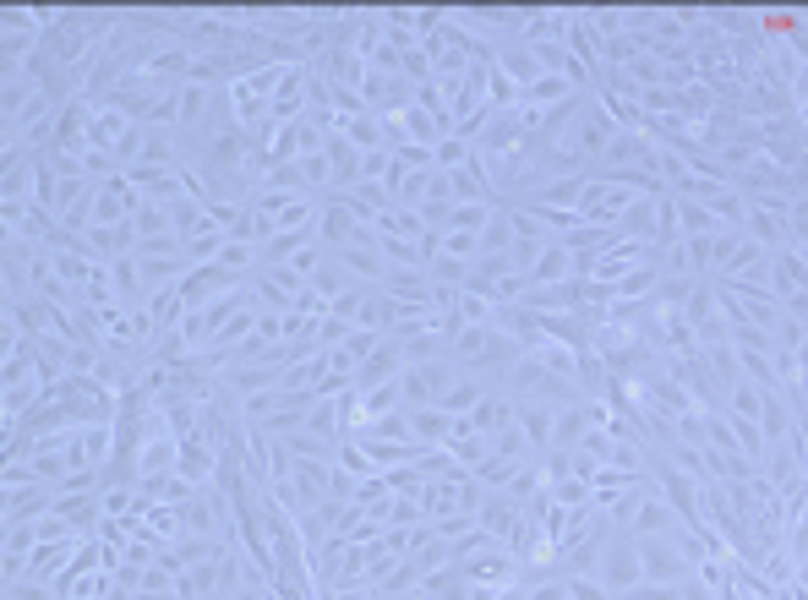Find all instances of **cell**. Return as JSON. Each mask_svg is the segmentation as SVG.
<instances>
[{"instance_id":"6da1fadb","label":"cell","mask_w":808,"mask_h":600,"mask_svg":"<svg viewBox=\"0 0 808 600\" xmlns=\"http://www.w3.org/2000/svg\"><path fill=\"white\" fill-rule=\"evenodd\" d=\"M617 136H623V132H617V121L606 115V104L596 99V93H590V99H585V110L574 115L568 136H563V148H568V153H579L585 164H602L606 148H612Z\"/></svg>"},{"instance_id":"7a4b0ae2","label":"cell","mask_w":808,"mask_h":600,"mask_svg":"<svg viewBox=\"0 0 808 600\" xmlns=\"http://www.w3.org/2000/svg\"><path fill=\"white\" fill-rule=\"evenodd\" d=\"M596 579H602L612 596H623V590H634L639 579H645V562H639V540L628 530H612V540H606L602 562H596Z\"/></svg>"},{"instance_id":"3957f363","label":"cell","mask_w":808,"mask_h":600,"mask_svg":"<svg viewBox=\"0 0 808 600\" xmlns=\"http://www.w3.org/2000/svg\"><path fill=\"white\" fill-rule=\"evenodd\" d=\"M454 383V360L437 355V360H415L400 372V394H404V409H426V404L443 399V388Z\"/></svg>"},{"instance_id":"277c9868","label":"cell","mask_w":808,"mask_h":600,"mask_svg":"<svg viewBox=\"0 0 808 600\" xmlns=\"http://www.w3.org/2000/svg\"><path fill=\"white\" fill-rule=\"evenodd\" d=\"M61 502V486L50 480H22V486H0V508H6V525H33L44 519L50 508Z\"/></svg>"},{"instance_id":"5b68a950","label":"cell","mask_w":808,"mask_h":600,"mask_svg":"<svg viewBox=\"0 0 808 600\" xmlns=\"http://www.w3.org/2000/svg\"><path fill=\"white\" fill-rule=\"evenodd\" d=\"M142 207V192H137L127 175H110V181H99V192H93V207H88V230L93 224H132V213Z\"/></svg>"},{"instance_id":"8992f818","label":"cell","mask_w":808,"mask_h":600,"mask_svg":"<svg viewBox=\"0 0 808 600\" xmlns=\"http://www.w3.org/2000/svg\"><path fill=\"white\" fill-rule=\"evenodd\" d=\"M639 562H645V579H656V584H683L694 573L673 535H645L639 540Z\"/></svg>"},{"instance_id":"52a82bcc","label":"cell","mask_w":808,"mask_h":600,"mask_svg":"<svg viewBox=\"0 0 808 600\" xmlns=\"http://www.w3.org/2000/svg\"><path fill=\"white\" fill-rule=\"evenodd\" d=\"M77 546H82V535H67V540H39V551L22 562V584H55L61 573H67V562L77 557ZM17 584V579H11Z\"/></svg>"},{"instance_id":"ba28073f","label":"cell","mask_w":808,"mask_h":600,"mask_svg":"<svg viewBox=\"0 0 808 600\" xmlns=\"http://www.w3.org/2000/svg\"><path fill=\"white\" fill-rule=\"evenodd\" d=\"M410 366L404 360V344L400 338H383L366 360H361V372H355V388L366 394V388H383V383H400V372Z\"/></svg>"},{"instance_id":"9c48e42d","label":"cell","mask_w":808,"mask_h":600,"mask_svg":"<svg viewBox=\"0 0 808 600\" xmlns=\"http://www.w3.org/2000/svg\"><path fill=\"white\" fill-rule=\"evenodd\" d=\"M525 519V508L508 497V491H497V486H486V497H481V508H475V525L492 535V540H503L508 546V535H514V525Z\"/></svg>"},{"instance_id":"30bf717a","label":"cell","mask_w":808,"mask_h":600,"mask_svg":"<svg viewBox=\"0 0 808 600\" xmlns=\"http://www.w3.org/2000/svg\"><path fill=\"white\" fill-rule=\"evenodd\" d=\"M677 525H683V519H677V508L661 497V486H656V491H645V497H639V508H634V519H628L623 530L634 535V540H645V535H673Z\"/></svg>"},{"instance_id":"8fae6325","label":"cell","mask_w":808,"mask_h":600,"mask_svg":"<svg viewBox=\"0 0 808 600\" xmlns=\"http://www.w3.org/2000/svg\"><path fill=\"white\" fill-rule=\"evenodd\" d=\"M514 426L525 431V443H531V454H536V459H546V454H552V426H557V409L531 404V399H514Z\"/></svg>"},{"instance_id":"7c38bea8","label":"cell","mask_w":808,"mask_h":600,"mask_svg":"<svg viewBox=\"0 0 808 600\" xmlns=\"http://www.w3.org/2000/svg\"><path fill=\"white\" fill-rule=\"evenodd\" d=\"M323 153H329V170H334V186H329V192H334V197L355 192V186H361V148H355L344 132H334Z\"/></svg>"},{"instance_id":"4fadbf2b","label":"cell","mask_w":808,"mask_h":600,"mask_svg":"<svg viewBox=\"0 0 808 600\" xmlns=\"http://www.w3.org/2000/svg\"><path fill=\"white\" fill-rule=\"evenodd\" d=\"M508 426H514V399L492 388V394L471 409V431H475V437H486V443H497Z\"/></svg>"},{"instance_id":"5bb4252c","label":"cell","mask_w":808,"mask_h":600,"mask_svg":"<svg viewBox=\"0 0 808 600\" xmlns=\"http://www.w3.org/2000/svg\"><path fill=\"white\" fill-rule=\"evenodd\" d=\"M410 426H415V443H426V448H448V437L459 431V415L426 404V409H410Z\"/></svg>"},{"instance_id":"9a60e30c","label":"cell","mask_w":808,"mask_h":600,"mask_svg":"<svg viewBox=\"0 0 808 600\" xmlns=\"http://www.w3.org/2000/svg\"><path fill=\"white\" fill-rule=\"evenodd\" d=\"M798 289H808V267H804V252L787 246V252L770 257V295L787 301V295H798Z\"/></svg>"},{"instance_id":"2e32d148","label":"cell","mask_w":808,"mask_h":600,"mask_svg":"<svg viewBox=\"0 0 808 600\" xmlns=\"http://www.w3.org/2000/svg\"><path fill=\"white\" fill-rule=\"evenodd\" d=\"M585 431H590V399H579V404H568V409H557L552 448H557V454H574V448L585 443Z\"/></svg>"},{"instance_id":"e0dca14e","label":"cell","mask_w":808,"mask_h":600,"mask_svg":"<svg viewBox=\"0 0 808 600\" xmlns=\"http://www.w3.org/2000/svg\"><path fill=\"white\" fill-rule=\"evenodd\" d=\"M137 121L132 115H121V110H93V121H88V148H99V153H115L127 132H132Z\"/></svg>"},{"instance_id":"ac0fdd59","label":"cell","mask_w":808,"mask_h":600,"mask_svg":"<svg viewBox=\"0 0 808 600\" xmlns=\"http://www.w3.org/2000/svg\"><path fill=\"white\" fill-rule=\"evenodd\" d=\"M344 207L355 213V224H377V218L394 207V197H388V186H383V181H361L355 192H344Z\"/></svg>"},{"instance_id":"d6986e66","label":"cell","mask_w":808,"mask_h":600,"mask_svg":"<svg viewBox=\"0 0 808 600\" xmlns=\"http://www.w3.org/2000/svg\"><path fill=\"white\" fill-rule=\"evenodd\" d=\"M525 278H531V289H546V284H563V278H574V257H568V246H563V241H552V246L541 252L536 267H531Z\"/></svg>"},{"instance_id":"ffe728a7","label":"cell","mask_w":808,"mask_h":600,"mask_svg":"<svg viewBox=\"0 0 808 600\" xmlns=\"http://www.w3.org/2000/svg\"><path fill=\"white\" fill-rule=\"evenodd\" d=\"M175 465H181V443H175V437H159V443H148V448L137 454V480L175 475Z\"/></svg>"},{"instance_id":"44dd1931","label":"cell","mask_w":808,"mask_h":600,"mask_svg":"<svg viewBox=\"0 0 808 600\" xmlns=\"http://www.w3.org/2000/svg\"><path fill=\"white\" fill-rule=\"evenodd\" d=\"M110 289H115V301L132 312V306H148V289H142V267L137 257H121V263H110Z\"/></svg>"},{"instance_id":"7402d4cb","label":"cell","mask_w":808,"mask_h":600,"mask_svg":"<svg viewBox=\"0 0 808 600\" xmlns=\"http://www.w3.org/2000/svg\"><path fill=\"white\" fill-rule=\"evenodd\" d=\"M372 230H377L383 241H421V235H426V218H421V207H388Z\"/></svg>"},{"instance_id":"603a6c76","label":"cell","mask_w":808,"mask_h":600,"mask_svg":"<svg viewBox=\"0 0 808 600\" xmlns=\"http://www.w3.org/2000/svg\"><path fill=\"white\" fill-rule=\"evenodd\" d=\"M492 394V383H481V377H454L448 388H443V399H437V409H448V415H471L475 404Z\"/></svg>"},{"instance_id":"cb8c5ba5","label":"cell","mask_w":808,"mask_h":600,"mask_svg":"<svg viewBox=\"0 0 808 600\" xmlns=\"http://www.w3.org/2000/svg\"><path fill=\"white\" fill-rule=\"evenodd\" d=\"M531 355H541V366H546L552 377H563V383H579V349H568V344H557V338H541Z\"/></svg>"},{"instance_id":"d4e9b609","label":"cell","mask_w":808,"mask_h":600,"mask_svg":"<svg viewBox=\"0 0 808 600\" xmlns=\"http://www.w3.org/2000/svg\"><path fill=\"white\" fill-rule=\"evenodd\" d=\"M355 437H377V443H415L410 409H394V415H377V420H366Z\"/></svg>"},{"instance_id":"484cf974","label":"cell","mask_w":808,"mask_h":600,"mask_svg":"<svg viewBox=\"0 0 808 600\" xmlns=\"http://www.w3.org/2000/svg\"><path fill=\"white\" fill-rule=\"evenodd\" d=\"M546 497L557 508H590V480H579V475H546Z\"/></svg>"},{"instance_id":"4316f807","label":"cell","mask_w":808,"mask_h":600,"mask_svg":"<svg viewBox=\"0 0 808 600\" xmlns=\"http://www.w3.org/2000/svg\"><path fill=\"white\" fill-rule=\"evenodd\" d=\"M132 224H137V235H142V241L175 235V224H170V207H164V202H148V197H142V207L132 213Z\"/></svg>"},{"instance_id":"83f0119b","label":"cell","mask_w":808,"mask_h":600,"mask_svg":"<svg viewBox=\"0 0 808 600\" xmlns=\"http://www.w3.org/2000/svg\"><path fill=\"white\" fill-rule=\"evenodd\" d=\"M344 136H350L361 153H372V148H383V121H377L372 110H366V115H350V121H344Z\"/></svg>"},{"instance_id":"f1b7e54d","label":"cell","mask_w":808,"mask_h":600,"mask_svg":"<svg viewBox=\"0 0 808 600\" xmlns=\"http://www.w3.org/2000/svg\"><path fill=\"white\" fill-rule=\"evenodd\" d=\"M361 409H366V420H377V415H394V409H404L400 383H383V388H366V394H361Z\"/></svg>"},{"instance_id":"f546056e","label":"cell","mask_w":808,"mask_h":600,"mask_svg":"<svg viewBox=\"0 0 808 600\" xmlns=\"http://www.w3.org/2000/svg\"><path fill=\"white\" fill-rule=\"evenodd\" d=\"M339 469H350L355 480H372V475H377V469H372V459H366V448H361V443H350V437L339 443Z\"/></svg>"},{"instance_id":"4dcf8cb0","label":"cell","mask_w":808,"mask_h":600,"mask_svg":"<svg viewBox=\"0 0 808 600\" xmlns=\"http://www.w3.org/2000/svg\"><path fill=\"white\" fill-rule=\"evenodd\" d=\"M394 170V148H372V153H361V181H383Z\"/></svg>"},{"instance_id":"1f68e13d","label":"cell","mask_w":808,"mask_h":600,"mask_svg":"<svg viewBox=\"0 0 808 600\" xmlns=\"http://www.w3.org/2000/svg\"><path fill=\"white\" fill-rule=\"evenodd\" d=\"M568 600H617V596L606 590L596 573H579V579H568Z\"/></svg>"},{"instance_id":"d6a6232c","label":"cell","mask_w":808,"mask_h":600,"mask_svg":"<svg viewBox=\"0 0 808 600\" xmlns=\"http://www.w3.org/2000/svg\"><path fill=\"white\" fill-rule=\"evenodd\" d=\"M617 600H683V596H677V584H656V579H639L634 590H623Z\"/></svg>"},{"instance_id":"836d02e7","label":"cell","mask_w":808,"mask_h":600,"mask_svg":"<svg viewBox=\"0 0 808 600\" xmlns=\"http://www.w3.org/2000/svg\"><path fill=\"white\" fill-rule=\"evenodd\" d=\"M137 590H142V596H175V573H164V568L153 562V568L142 573V584H137Z\"/></svg>"},{"instance_id":"e575fe53","label":"cell","mask_w":808,"mask_h":600,"mask_svg":"<svg viewBox=\"0 0 808 600\" xmlns=\"http://www.w3.org/2000/svg\"><path fill=\"white\" fill-rule=\"evenodd\" d=\"M787 235H792V246H808V197L792 202V213H787Z\"/></svg>"},{"instance_id":"d590c367","label":"cell","mask_w":808,"mask_h":600,"mask_svg":"<svg viewBox=\"0 0 808 600\" xmlns=\"http://www.w3.org/2000/svg\"><path fill=\"white\" fill-rule=\"evenodd\" d=\"M787 88H792V99H798V110H804V104H808V67H792Z\"/></svg>"},{"instance_id":"8d00e7d4","label":"cell","mask_w":808,"mask_h":600,"mask_svg":"<svg viewBox=\"0 0 808 600\" xmlns=\"http://www.w3.org/2000/svg\"><path fill=\"white\" fill-rule=\"evenodd\" d=\"M792 437H798V454H804V469H808V415L792 426Z\"/></svg>"},{"instance_id":"74e56055","label":"cell","mask_w":808,"mask_h":600,"mask_svg":"<svg viewBox=\"0 0 808 600\" xmlns=\"http://www.w3.org/2000/svg\"><path fill=\"white\" fill-rule=\"evenodd\" d=\"M798 584H804V590H808V562H798Z\"/></svg>"},{"instance_id":"f35d334b","label":"cell","mask_w":808,"mask_h":600,"mask_svg":"<svg viewBox=\"0 0 808 600\" xmlns=\"http://www.w3.org/2000/svg\"><path fill=\"white\" fill-rule=\"evenodd\" d=\"M394 600H426V596H421V590H410V596H394Z\"/></svg>"}]
</instances>
